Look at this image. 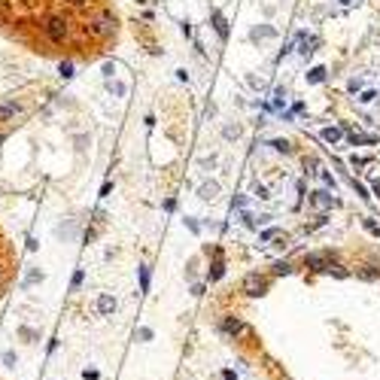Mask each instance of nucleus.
<instances>
[{
	"label": "nucleus",
	"mask_w": 380,
	"mask_h": 380,
	"mask_svg": "<svg viewBox=\"0 0 380 380\" xmlns=\"http://www.w3.org/2000/svg\"><path fill=\"white\" fill-rule=\"evenodd\" d=\"M103 13L110 9L95 6V0H0V33L37 52L67 49V46L83 49L85 40L95 37L73 16H83L95 25Z\"/></svg>",
	"instance_id": "nucleus-1"
},
{
	"label": "nucleus",
	"mask_w": 380,
	"mask_h": 380,
	"mask_svg": "<svg viewBox=\"0 0 380 380\" xmlns=\"http://www.w3.org/2000/svg\"><path fill=\"white\" fill-rule=\"evenodd\" d=\"M304 264H307V268H314V271H331V268H335V259H331L329 252H307Z\"/></svg>",
	"instance_id": "nucleus-2"
},
{
	"label": "nucleus",
	"mask_w": 380,
	"mask_h": 380,
	"mask_svg": "<svg viewBox=\"0 0 380 380\" xmlns=\"http://www.w3.org/2000/svg\"><path fill=\"white\" fill-rule=\"evenodd\" d=\"M244 289H247V295H262L264 289H268V280L259 277V274H249V277L244 280Z\"/></svg>",
	"instance_id": "nucleus-3"
},
{
	"label": "nucleus",
	"mask_w": 380,
	"mask_h": 380,
	"mask_svg": "<svg viewBox=\"0 0 380 380\" xmlns=\"http://www.w3.org/2000/svg\"><path fill=\"white\" fill-rule=\"evenodd\" d=\"M6 240L3 234H0V292H3V286H6V274H9V252H6Z\"/></svg>",
	"instance_id": "nucleus-4"
},
{
	"label": "nucleus",
	"mask_w": 380,
	"mask_h": 380,
	"mask_svg": "<svg viewBox=\"0 0 380 380\" xmlns=\"http://www.w3.org/2000/svg\"><path fill=\"white\" fill-rule=\"evenodd\" d=\"M310 204H314L316 210H326V207L335 204V198H331L329 192H314V195H310Z\"/></svg>",
	"instance_id": "nucleus-5"
},
{
	"label": "nucleus",
	"mask_w": 380,
	"mask_h": 380,
	"mask_svg": "<svg viewBox=\"0 0 380 380\" xmlns=\"http://www.w3.org/2000/svg\"><path fill=\"white\" fill-rule=\"evenodd\" d=\"M98 310L100 314H113V310H116V298L113 295H100L98 298Z\"/></svg>",
	"instance_id": "nucleus-6"
},
{
	"label": "nucleus",
	"mask_w": 380,
	"mask_h": 380,
	"mask_svg": "<svg viewBox=\"0 0 380 380\" xmlns=\"http://www.w3.org/2000/svg\"><path fill=\"white\" fill-rule=\"evenodd\" d=\"M213 28H216V33L225 40L228 37V25H225V16L222 13H213Z\"/></svg>",
	"instance_id": "nucleus-7"
},
{
	"label": "nucleus",
	"mask_w": 380,
	"mask_h": 380,
	"mask_svg": "<svg viewBox=\"0 0 380 380\" xmlns=\"http://www.w3.org/2000/svg\"><path fill=\"white\" fill-rule=\"evenodd\" d=\"M298 40H301V55H310V52H314L316 49V37H304V33H298Z\"/></svg>",
	"instance_id": "nucleus-8"
},
{
	"label": "nucleus",
	"mask_w": 380,
	"mask_h": 380,
	"mask_svg": "<svg viewBox=\"0 0 380 380\" xmlns=\"http://www.w3.org/2000/svg\"><path fill=\"white\" fill-rule=\"evenodd\" d=\"M222 329L228 331V335H240V331H244V322H240V319H225Z\"/></svg>",
	"instance_id": "nucleus-9"
},
{
	"label": "nucleus",
	"mask_w": 380,
	"mask_h": 380,
	"mask_svg": "<svg viewBox=\"0 0 380 380\" xmlns=\"http://www.w3.org/2000/svg\"><path fill=\"white\" fill-rule=\"evenodd\" d=\"M350 143H353V146H359V143H377V137H374V134H356V131H353V134H350Z\"/></svg>",
	"instance_id": "nucleus-10"
},
{
	"label": "nucleus",
	"mask_w": 380,
	"mask_h": 380,
	"mask_svg": "<svg viewBox=\"0 0 380 380\" xmlns=\"http://www.w3.org/2000/svg\"><path fill=\"white\" fill-rule=\"evenodd\" d=\"M322 140L326 143H338L341 140V128H322Z\"/></svg>",
	"instance_id": "nucleus-11"
},
{
	"label": "nucleus",
	"mask_w": 380,
	"mask_h": 380,
	"mask_svg": "<svg viewBox=\"0 0 380 380\" xmlns=\"http://www.w3.org/2000/svg\"><path fill=\"white\" fill-rule=\"evenodd\" d=\"M322 79H326V67H314L307 73V83H322Z\"/></svg>",
	"instance_id": "nucleus-12"
},
{
	"label": "nucleus",
	"mask_w": 380,
	"mask_h": 380,
	"mask_svg": "<svg viewBox=\"0 0 380 380\" xmlns=\"http://www.w3.org/2000/svg\"><path fill=\"white\" fill-rule=\"evenodd\" d=\"M362 225H365V231H368V234H374V237H380V225H377L374 219H362Z\"/></svg>",
	"instance_id": "nucleus-13"
},
{
	"label": "nucleus",
	"mask_w": 380,
	"mask_h": 380,
	"mask_svg": "<svg viewBox=\"0 0 380 380\" xmlns=\"http://www.w3.org/2000/svg\"><path fill=\"white\" fill-rule=\"evenodd\" d=\"M222 274H225V264H222L219 259H216V262H213V271H210V277H213V280H219Z\"/></svg>",
	"instance_id": "nucleus-14"
},
{
	"label": "nucleus",
	"mask_w": 380,
	"mask_h": 380,
	"mask_svg": "<svg viewBox=\"0 0 380 380\" xmlns=\"http://www.w3.org/2000/svg\"><path fill=\"white\" fill-rule=\"evenodd\" d=\"M283 100H286V91H283V88H277V91H274V107L283 110Z\"/></svg>",
	"instance_id": "nucleus-15"
},
{
	"label": "nucleus",
	"mask_w": 380,
	"mask_h": 380,
	"mask_svg": "<svg viewBox=\"0 0 380 380\" xmlns=\"http://www.w3.org/2000/svg\"><path fill=\"white\" fill-rule=\"evenodd\" d=\"M271 146L277 149V152H289V143H286V140H271Z\"/></svg>",
	"instance_id": "nucleus-16"
},
{
	"label": "nucleus",
	"mask_w": 380,
	"mask_h": 380,
	"mask_svg": "<svg viewBox=\"0 0 380 380\" xmlns=\"http://www.w3.org/2000/svg\"><path fill=\"white\" fill-rule=\"evenodd\" d=\"M140 286H143V292L149 289V268H143V271H140Z\"/></svg>",
	"instance_id": "nucleus-17"
},
{
	"label": "nucleus",
	"mask_w": 380,
	"mask_h": 380,
	"mask_svg": "<svg viewBox=\"0 0 380 380\" xmlns=\"http://www.w3.org/2000/svg\"><path fill=\"white\" fill-rule=\"evenodd\" d=\"M274 274H289V264H286V262H277V264H274Z\"/></svg>",
	"instance_id": "nucleus-18"
},
{
	"label": "nucleus",
	"mask_w": 380,
	"mask_h": 380,
	"mask_svg": "<svg viewBox=\"0 0 380 380\" xmlns=\"http://www.w3.org/2000/svg\"><path fill=\"white\" fill-rule=\"evenodd\" d=\"M213 192H216V182H210V186H204V189H201V195H204V198H210Z\"/></svg>",
	"instance_id": "nucleus-19"
},
{
	"label": "nucleus",
	"mask_w": 380,
	"mask_h": 380,
	"mask_svg": "<svg viewBox=\"0 0 380 380\" xmlns=\"http://www.w3.org/2000/svg\"><path fill=\"white\" fill-rule=\"evenodd\" d=\"M271 237H277V228H268V231H262V240H271Z\"/></svg>",
	"instance_id": "nucleus-20"
},
{
	"label": "nucleus",
	"mask_w": 380,
	"mask_h": 380,
	"mask_svg": "<svg viewBox=\"0 0 380 380\" xmlns=\"http://www.w3.org/2000/svg\"><path fill=\"white\" fill-rule=\"evenodd\" d=\"M374 98H377V95H374V91H365V95H362V98H359V100H362V103H371V100H374Z\"/></svg>",
	"instance_id": "nucleus-21"
},
{
	"label": "nucleus",
	"mask_w": 380,
	"mask_h": 380,
	"mask_svg": "<svg viewBox=\"0 0 380 380\" xmlns=\"http://www.w3.org/2000/svg\"><path fill=\"white\" fill-rule=\"evenodd\" d=\"M322 182H326V186H331V189H335V177H331V174H322Z\"/></svg>",
	"instance_id": "nucleus-22"
},
{
	"label": "nucleus",
	"mask_w": 380,
	"mask_h": 380,
	"mask_svg": "<svg viewBox=\"0 0 380 380\" xmlns=\"http://www.w3.org/2000/svg\"><path fill=\"white\" fill-rule=\"evenodd\" d=\"M252 192H256V195H259V198H268V189H264V186H256V189H252Z\"/></svg>",
	"instance_id": "nucleus-23"
},
{
	"label": "nucleus",
	"mask_w": 380,
	"mask_h": 380,
	"mask_svg": "<svg viewBox=\"0 0 380 380\" xmlns=\"http://www.w3.org/2000/svg\"><path fill=\"white\" fill-rule=\"evenodd\" d=\"M374 192H377V195H380V180H377V182H374Z\"/></svg>",
	"instance_id": "nucleus-24"
}]
</instances>
